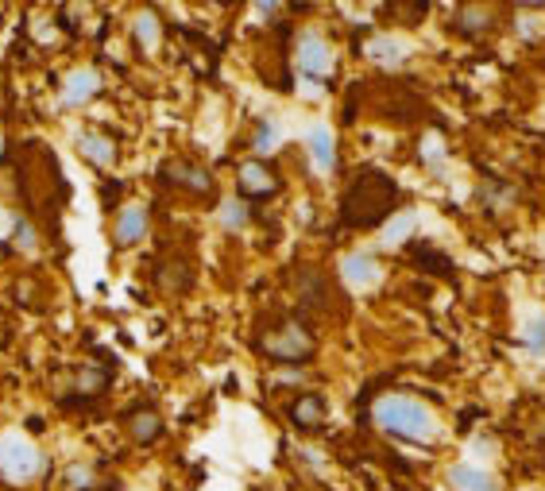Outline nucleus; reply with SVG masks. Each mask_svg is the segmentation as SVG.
I'll list each match as a JSON object with an SVG mask.
<instances>
[{"label":"nucleus","instance_id":"21","mask_svg":"<svg viewBox=\"0 0 545 491\" xmlns=\"http://www.w3.org/2000/svg\"><path fill=\"white\" fill-rule=\"evenodd\" d=\"M12 244L20 248V252H35L39 248V236H35V225L31 221H24V217H16V229H12Z\"/></svg>","mask_w":545,"mask_h":491},{"label":"nucleus","instance_id":"17","mask_svg":"<svg viewBox=\"0 0 545 491\" xmlns=\"http://www.w3.org/2000/svg\"><path fill=\"white\" fill-rule=\"evenodd\" d=\"M290 414H294V422H298L302 430H314V426H321V418H325V403H321L317 395H302Z\"/></svg>","mask_w":545,"mask_h":491},{"label":"nucleus","instance_id":"10","mask_svg":"<svg viewBox=\"0 0 545 491\" xmlns=\"http://www.w3.org/2000/svg\"><path fill=\"white\" fill-rule=\"evenodd\" d=\"M78 155H82L86 163H93V167L109 171L116 163V144L105 132H82V136H78Z\"/></svg>","mask_w":545,"mask_h":491},{"label":"nucleus","instance_id":"24","mask_svg":"<svg viewBox=\"0 0 545 491\" xmlns=\"http://www.w3.org/2000/svg\"><path fill=\"white\" fill-rule=\"evenodd\" d=\"M522 341L530 348H545V318H534L526 329H522Z\"/></svg>","mask_w":545,"mask_h":491},{"label":"nucleus","instance_id":"18","mask_svg":"<svg viewBox=\"0 0 545 491\" xmlns=\"http://www.w3.org/2000/svg\"><path fill=\"white\" fill-rule=\"evenodd\" d=\"M217 221H221V229L240 232V229H248L252 213H248V205L240 202V198H229V202H221V213H217Z\"/></svg>","mask_w":545,"mask_h":491},{"label":"nucleus","instance_id":"26","mask_svg":"<svg viewBox=\"0 0 545 491\" xmlns=\"http://www.w3.org/2000/svg\"><path fill=\"white\" fill-rule=\"evenodd\" d=\"M283 8V0H256V12L259 16H275Z\"/></svg>","mask_w":545,"mask_h":491},{"label":"nucleus","instance_id":"2","mask_svg":"<svg viewBox=\"0 0 545 491\" xmlns=\"http://www.w3.org/2000/svg\"><path fill=\"white\" fill-rule=\"evenodd\" d=\"M395 198H399V190L387 174L364 171L345 194V221L348 225H379L395 209Z\"/></svg>","mask_w":545,"mask_h":491},{"label":"nucleus","instance_id":"19","mask_svg":"<svg viewBox=\"0 0 545 491\" xmlns=\"http://www.w3.org/2000/svg\"><path fill=\"white\" fill-rule=\"evenodd\" d=\"M414 225H418V217H414V213H399L395 221H387V229H383V244H387V248L406 244V236L414 232Z\"/></svg>","mask_w":545,"mask_h":491},{"label":"nucleus","instance_id":"28","mask_svg":"<svg viewBox=\"0 0 545 491\" xmlns=\"http://www.w3.org/2000/svg\"><path fill=\"white\" fill-rule=\"evenodd\" d=\"M518 4H530V8H542L545 0H518Z\"/></svg>","mask_w":545,"mask_h":491},{"label":"nucleus","instance_id":"25","mask_svg":"<svg viewBox=\"0 0 545 491\" xmlns=\"http://www.w3.org/2000/svg\"><path fill=\"white\" fill-rule=\"evenodd\" d=\"M66 480H70V488H74V491L93 488V472H89V468H82V464H74V468L66 472Z\"/></svg>","mask_w":545,"mask_h":491},{"label":"nucleus","instance_id":"13","mask_svg":"<svg viewBox=\"0 0 545 491\" xmlns=\"http://www.w3.org/2000/svg\"><path fill=\"white\" fill-rule=\"evenodd\" d=\"M406 43L402 39H395V35H375L372 43H368V58H372L375 66H383V70H395V66H402L406 62Z\"/></svg>","mask_w":545,"mask_h":491},{"label":"nucleus","instance_id":"5","mask_svg":"<svg viewBox=\"0 0 545 491\" xmlns=\"http://www.w3.org/2000/svg\"><path fill=\"white\" fill-rule=\"evenodd\" d=\"M298 70L306 74V78H329L333 74V47L317 35V31H306L302 39H298Z\"/></svg>","mask_w":545,"mask_h":491},{"label":"nucleus","instance_id":"3","mask_svg":"<svg viewBox=\"0 0 545 491\" xmlns=\"http://www.w3.org/2000/svg\"><path fill=\"white\" fill-rule=\"evenodd\" d=\"M43 472V453L20 430L0 434V476L8 484H31Z\"/></svg>","mask_w":545,"mask_h":491},{"label":"nucleus","instance_id":"1","mask_svg":"<svg viewBox=\"0 0 545 491\" xmlns=\"http://www.w3.org/2000/svg\"><path fill=\"white\" fill-rule=\"evenodd\" d=\"M375 422L395 437H406V441H433L437 437V418L426 403L410 399V395H383L375 403Z\"/></svg>","mask_w":545,"mask_h":491},{"label":"nucleus","instance_id":"7","mask_svg":"<svg viewBox=\"0 0 545 491\" xmlns=\"http://www.w3.org/2000/svg\"><path fill=\"white\" fill-rule=\"evenodd\" d=\"M147 225H151V217H147L144 205H124V209L116 213V225H113L116 248H132V244H140V240L147 236Z\"/></svg>","mask_w":545,"mask_h":491},{"label":"nucleus","instance_id":"20","mask_svg":"<svg viewBox=\"0 0 545 491\" xmlns=\"http://www.w3.org/2000/svg\"><path fill=\"white\" fill-rule=\"evenodd\" d=\"M460 31H468V35H476V31H484L491 24V12L484 4H468L464 12H460Z\"/></svg>","mask_w":545,"mask_h":491},{"label":"nucleus","instance_id":"23","mask_svg":"<svg viewBox=\"0 0 545 491\" xmlns=\"http://www.w3.org/2000/svg\"><path fill=\"white\" fill-rule=\"evenodd\" d=\"M105 383H109V376H105L101 368H86V372H78V391H82V395H97Z\"/></svg>","mask_w":545,"mask_h":491},{"label":"nucleus","instance_id":"12","mask_svg":"<svg viewBox=\"0 0 545 491\" xmlns=\"http://www.w3.org/2000/svg\"><path fill=\"white\" fill-rule=\"evenodd\" d=\"M236 178H240V194H248V198H267V194H275V190H279L275 174L267 171L263 163H244Z\"/></svg>","mask_w":545,"mask_h":491},{"label":"nucleus","instance_id":"6","mask_svg":"<svg viewBox=\"0 0 545 491\" xmlns=\"http://www.w3.org/2000/svg\"><path fill=\"white\" fill-rule=\"evenodd\" d=\"M97 93H101V74H97L93 66H78V70L66 74V82H62V105H66V109H78V105H89Z\"/></svg>","mask_w":545,"mask_h":491},{"label":"nucleus","instance_id":"27","mask_svg":"<svg viewBox=\"0 0 545 491\" xmlns=\"http://www.w3.org/2000/svg\"><path fill=\"white\" fill-rule=\"evenodd\" d=\"M518 28H522V35H526V39H530V35H542V24H538V20H530V16H526Z\"/></svg>","mask_w":545,"mask_h":491},{"label":"nucleus","instance_id":"11","mask_svg":"<svg viewBox=\"0 0 545 491\" xmlns=\"http://www.w3.org/2000/svg\"><path fill=\"white\" fill-rule=\"evenodd\" d=\"M132 35H136V47H140L144 55H155V51L163 47V24H159V16H155L151 8H140V12H136Z\"/></svg>","mask_w":545,"mask_h":491},{"label":"nucleus","instance_id":"8","mask_svg":"<svg viewBox=\"0 0 545 491\" xmlns=\"http://www.w3.org/2000/svg\"><path fill=\"white\" fill-rule=\"evenodd\" d=\"M341 279H345L352 290H372L375 283L383 279V271H379L375 256H368V252H352V256L341 260Z\"/></svg>","mask_w":545,"mask_h":491},{"label":"nucleus","instance_id":"14","mask_svg":"<svg viewBox=\"0 0 545 491\" xmlns=\"http://www.w3.org/2000/svg\"><path fill=\"white\" fill-rule=\"evenodd\" d=\"M306 147H310V159H314L317 171H333V163H337V147H333V132H329L325 124L310 128Z\"/></svg>","mask_w":545,"mask_h":491},{"label":"nucleus","instance_id":"9","mask_svg":"<svg viewBox=\"0 0 545 491\" xmlns=\"http://www.w3.org/2000/svg\"><path fill=\"white\" fill-rule=\"evenodd\" d=\"M163 178L171 186H178V190H190V194H209L213 190V174L194 167V163H186V159H171L163 167Z\"/></svg>","mask_w":545,"mask_h":491},{"label":"nucleus","instance_id":"4","mask_svg":"<svg viewBox=\"0 0 545 491\" xmlns=\"http://www.w3.org/2000/svg\"><path fill=\"white\" fill-rule=\"evenodd\" d=\"M263 352H267L271 360L298 364V360H310V356H314V337H310L298 321H287L283 329H275L271 337H263Z\"/></svg>","mask_w":545,"mask_h":491},{"label":"nucleus","instance_id":"15","mask_svg":"<svg viewBox=\"0 0 545 491\" xmlns=\"http://www.w3.org/2000/svg\"><path fill=\"white\" fill-rule=\"evenodd\" d=\"M449 480H453L457 491H499V484L491 480L484 468H476V464H457V468L449 472Z\"/></svg>","mask_w":545,"mask_h":491},{"label":"nucleus","instance_id":"16","mask_svg":"<svg viewBox=\"0 0 545 491\" xmlns=\"http://www.w3.org/2000/svg\"><path fill=\"white\" fill-rule=\"evenodd\" d=\"M159 434H163V418H159L155 410H136V414L128 418V437H132L136 445H147V441H155Z\"/></svg>","mask_w":545,"mask_h":491},{"label":"nucleus","instance_id":"22","mask_svg":"<svg viewBox=\"0 0 545 491\" xmlns=\"http://www.w3.org/2000/svg\"><path fill=\"white\" fill-rule=\"evenodd\" d=\"M279 147V124L275 120H259L256 132V155H271Z\"/></svg>","mask_w":545,"mask_h":491}]
</instances>
